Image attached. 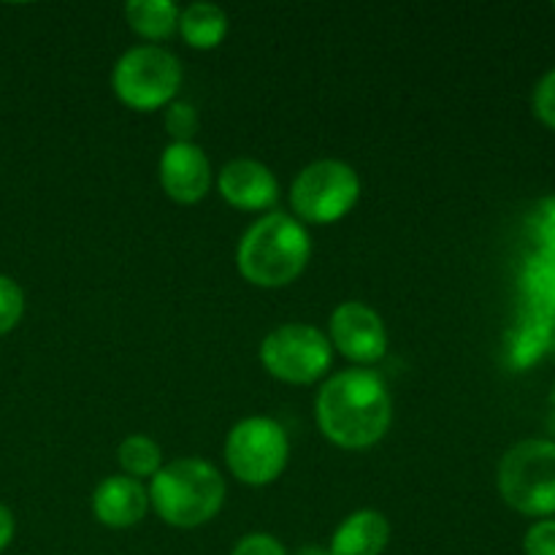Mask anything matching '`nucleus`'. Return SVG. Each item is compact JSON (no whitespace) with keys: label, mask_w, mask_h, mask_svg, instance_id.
<instances>
[{"label":"nucleus","mask_w":555,"mask_h":555,"mask_svg":"<svg viewBox=\"0 0 555 555\" xmlns=\"http://www.w3.org/2000/svg\"><path fill=\"white\" fill-rule=\"evenodd\" d=\"M320 434L341 450H369L385 439L393 423V399L374 369H345L325 379L314 399Z\"/></svg>","instance_id":"1"},{"label":"nucleus","mask_w":555,"mask_h":555,"mask_svg":"<svg viewBox=\"0 0 555 555\" xmlns=\"http://www.w3.org/2000/svg\"><path fill=\"white\" fill-rule=\"evenodd\" d=\"M312 238L304 222L285 211H269L244 231L236 247V269L249 285L276 291L307 271Z\"/></svg>","instance_id":"2"},{"label":"nucleus","mask_w":555,"mask_h":555,"mask_svg":"<svg viewBox=\"0 0 555 555\" xmlns=\"http://www.w3.org/2000/svg\"><path fill=\"white\" fill-rule=\"evenodd\" d=\"M150 509L171 529H201L220 515L225 504V477L204 459H173L150 480Z\"/></svg>","instance_id":"3"},{"label":"nucleus","mask_w":555,"mask_h":555,"mask_svg":"<svg viewBox=\"0 0 555 555\" xmlns=\"http://www.w3.org/2000/svg\"><path fill=\"white\" fill-rule=\"evenodd\" d=\"M184 68L173 52L157 43H139L119 54L112 68V90L125 108L160 112L177 101Z\"/></svg>","instance_id":"4"},{"label":"nucleus","mask_w":555,"mask_h":555,"mask_svg":"<svg viewBox=\"0 0 555 555\" xmlns=\"http://www.w3.org/2000/svg\"><path fill=\"white\" fill-rule=\"evenodd\" d=\"M496 486L504 504L529 518L555 515V442L524 439L499 461Z\"/></svg>","instance_id":"5"},{"label":"nucleus","mask_w":555,"mask_h":555,"mask_svg":"<svg viewBox=\"0 0 555 555\" xmlns=\"http://www.w3.org/2000/svg\"><path fill=\"white\" fill-rule=\"evenodd\" d=\"M222 455L231 475L242 486L266 488L285 475L291 461V439L274 417H242L228 431Z\"/></svg>","instance_id":"6"},{"label":"nucleus","mask_w":555,"mask_h":555,"mask_svg":"<svg viewBox=\"0 0 555 555\" xmlns=\"http://www.w3.org/2000/svg\"><path fill=\"white\" fill-rule=\"evenodd\" d=\"M361 177L356 168L336 157L314 160L293 179L291 206L298 222L334 225L345 220L361 201Z\"/></svg>","instance_id":"7"},{"label":"nucleus","mask_w":555,"mask_h":555,"mask_svg":"<svg viewBox=\"0 0 555 555\" xmlns=\"http://www.w3.org/2000/svg\"><path fill=\"white\" fill-rule=\"evenodd\" d=\"M260 363L285 385H314L334 366L328 336L309 323H285L260 341Z\"/></svg>","instance_id":"8"},{"label":"nucleus","mask_w":555,"mask_h":555,"mask_svg":"<svg viewBox=\"0 0 555 555\" xmlns=\"http://www.w3.org/2000/svg\"><path fill=\"white\" fill-rule=\"evenodd\" d=\"M328 341L356 366H374L388 352V328L374 307L363 301H345L331 312Z\"/></svg>","instance_id":"9"},{"label":"nucleus","mask_w":555,"mask_h":555,"mask_svg":"<svg viewBox=\"0 0 555 555\" xmlns=\"http://www.w3.org/2000/svg\"><path fill=\"white\" fill-rule=\"evenodd\" d=\"M157 179L168 201L179 206H195L209 195L215 184L211 160L195 141L184 144H168L157 160Z\"/></svg>","instance_id":"10"},{"label":"nucleus","mask_w":555,"mask_h":555,"mask_svg":"<svg viewBox=\"0 0 555 555\" xmlns=\"http://www.w3.org/2000/svg\"><path fill=\"white\" fill-rule=\"evenodd\" d=\"M217 193L238 211H266L280 201V182L266 163L253 157L228 160L215 177Z\"/></svg>","instance_id":"11"},{"label":"nucleus","mask_w":555,"mask_h":555,"mask_svg":"<svg viewBox=\"0 0 555 555\" xmlns=\"http://www.w3.org/2000/svg\"><path fill=\"white\" fill-rule=\"evenodd\" d=\"M146 513H150V493L144 482L128 475H108L92 493V515L106 529H133L146 518Z\"/></svg>","instance_id":"12"},{"label":"nucleus","mask_w":555,"mask_h":555,"mask_svg":"<svg viewBox=\"0 0 555 555\" xmlns=\"http://www.w3.org/2000/svg\"><path fill=\"white\" fill-rule=\"evenodd\" d=\"M390 542V520L379 509H356L336 526L331 555H383Z\"/></svg>","instance_id":"13"},{"label":"nucleus","mask_w":555,"mask_h":555,"mask_svg":"<svg viewBox=\"0 0 555 555\" xmlns=\"http://www.w3.org/2000/svg\"><path fill=\"white\" fill-rule=\"evenodd\" d=\"M231 30V20L225 11L215 3H190L179 9L177 33L190 49L198 52H211L220 47Z\"/></svg>","instance_id":"14"},{"label":"nucleus","mask_w":555,"mask_h":555,"mask_svg":"<svg viewBox=\"0 0 555 555\" xmlns=\"http://www.w3.org/2000/svg\"><path fill=\"white\" fill-rule=\"evenodd\" d=\"M125 22L144 41H168L177 33L179 5L173 0H130L125 3Z\"/></svg>","instance_id":"15"},{"label":"nucleus","mask_w":555,"mask_h":555,"mask_svg":"<svg viewBox=\"0 0 555 555\" xmlns=\"http://www.w3.org/2000/svg\"><path fill=\"white\" fill-rule=\"evenodd\" d=\"M117 464L122 469V475L133 477V480H152L157 472L163 469V450L146 434H130L119 442L117 448Z\"/></svg>","instance_id":"16"},{"label":"nucleus","mask_w":555,"mask_h":555,"mask_svg":"<svg viewBox=\"0 0 555 555\" xmlns=\"http://www.w3.org/2000/svg\"><path fill=\"white\" fill-rule=\"evenodd\" d=\"M163 125H166V133L171 135L173 144H184V141H193L195 133H198V112H195L193 103L188 101H173L166 106V117H163Z\"/></svg>","instance_id":"17"},{"label":"nucleus","mask_w":555,"mask_h":555,"mask_svg":"<svg viewBox=\"0 0 555 555\" xmlns=\"http://www.w3.org/2000/svg\"><path fill=\"white\" fill-rule=\"evenodd\" d=\"M25 314V293L20 282L0 274V336L11 334Z\"/></svg>","instance_id":"18"},{"label":"nucleus","mask_w":555,"mask_h":555,"mask_svg":"<svg viewBox=\"0 0 555 555\" xmlns=\"http://www.w3.org/2000/svg\"><path fill=\"white\" fill-rule=\"evenodd\" d=\"M531 108H534L537 119L547 128L555 130V68L547 70L534 87V95H531Z\"/></svg>","instance_id":"19"},{"label":"nucleus","mask_w":555,"mask_h":555,"mask_svg":"<svg viewBox=\"0 0 555 555\" xmlns=\"http://www.w3.org/2000/svg\"><path fill=\"white\" fill-rule=\"evenodd\" d=\"M526 555H555V520L545 518L529 526L524 537Z\"/></svg>","instance_id":"20"},{"label":"nucleus","mask_w":555,"mask_h":555,"mask_svg":"<svg viewBox=\"0 0 555 555\" xmlns=\"http://www.w3.org/2000/svg\"><path fill=\"white\" fill-rule=\"evenodd\" d=\"M231 555H287V551L274 534H266V531H253V534H244L242 540L233 545Z\"/></svg>","instance_id":"21"},{"label":"nucleus","mask_w":555,"mask_h":555,"mask_svg":"<svg viewBox=\"0 0 555 555\" xmlns=\"http://www.w3.org/2000/svg\"><path fill=\"white\" fill-rule=\"evenodd\" d=\"M14 534H16L14 513H11V509L5 507V504H0V553H3L5 547L11 545Z\"/></svg>","instance_id":"22"},{"label":"nucleus","mask_w":555,"mask_h":555,"mask_svg":"<svg viewBox=\"0 0 555 555\" xmlns=\"http://www.w3.org/2000/svg\"><path fill=\"white\" fill-rule=\"evenodd\" d=\"M296 555H331L328 547H320V545H304L301 551H296Z\"/></svg>","instance_id":"23"},{"label":"nucleus","mask_w":555,"mask_h":555,"mask_svg":"<svg viewBox=\"0 0 555 555\" xmlns=\"http://www.w3.org/2000/svg\"><path fill=\"white\" fill-rule=\"evenodd\" d=\"M553 9H555V5H553Z\"/></svg>","instance_id":"24"}]
</instances>
